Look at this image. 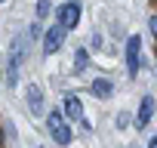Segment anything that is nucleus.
Returning a JSON list of instances; mask_svg holds the SVG:
<instances>
[{
  "label": "nucleus",
  "instance_id": "nucleus-1",
  "mask_svg": "<svg viewBox=\"0 0 157 148\" xmlns=\"http://www.w3.org/2000/svg\"><path fill=\"white\" fill-rule=\"evenodd\" d=\"M46 127H49V133H52V139H56L59 145H68V142H71V127L65 123L62 111H52V114L46 117Z\"/></svg>",
  "mask_w": 157,
  "mask_h": 148
},
{
  "label": "nucleus",
  "instance_id": "nucleus-2",
  "mask_svg": "<svg viewBox=\"0 0 157 148\" xmlns=\"http://www.w3.org/2000/svg\"><path fill=\"white\" fill-rule=\"evenodd\" d=\"M65 25H52L49 31H46V37H43V53L46 56H56L59 49H62V43H65Z\"/></svg>",
  "mask_w": 157,
  "mask_h": 148
},
{
  "label": "nucleus",
  "instance_id": "nucleus-3",
  "mask_svg": "<svg viewBox=\"0 0 157 148\" xmlns=\"http://www.w3.org/2000/svg\"><path fill=\"white\" fill-rule=\"evenodd\" d=\"M77 22H80V3H62L59 6V25H65L68 31L71 28H77Z\"/></svg>",
  "mask_w": 157,
  "mask_h": 148
},
{
  "label": "nucleus",
  "instance_id": "nucleus-4",
  "mask_svg": "<svg viewBox=\"0 0 157 148\" xmlns=\"http://www.w3.org/2000/svg\"><path fill=\"white\" fill-rule=\"evenodd\" d=\"M142 40L139 37H129L126 40V65H129V74H139V65H142Z\"/></svg>",
  "mask_w": 157,
  "mask_h": 148
},
{
  "label": "nucleus",
  "instance_id": "nucleus-5",
  "mask_svg": "<svg viewBox=\"0 0 157 148\" xmlns=\"http://www.w3.org/2000/svg\"><path fill=\"white\" fill-rule=\"evenodd\" d=\"M151 114H154V99H151V96H145V99H142V108H139V114H136V127H139V130H142V127H148Z\"/></svg>",
  "mask_w": 157,
  "mask_h": 148
},
{
  "label": "nucleus",
  "instance_id": "nucleus-6",
  "mask_svg": "<svg viewBox=\"0 0 157 148\" xmlns=\"http://www.w3.org/2000/svg\"><path fill=\"white\" fill-rule=\"evenodd\" d=\"M28 108H31L34 114H40V111H43V93H40V87H37V84H31V87H28Z\"/></svg>",
  "mask_w": 157,
  "mask_h": 148
},
{
  "label": "nucleus",
  "instance_id": "nucleus-7",
  "mask_svg": "<svg viewBox=\"0 0 157 148\" xmlns=\"http://www.w3.org/2000/svg\"><path fill=\"white\" fill-rule=\"evenodd\" d=\"M65 114H68L71 120H80V117H83V105H80L77 96H65Z\"/></svg>",
  "mask_w": 157,
  "mask_h": 148
},
{
  "label": "nucleus",
  "instance_id": "nucleus-8",
  "mask_svg": "<svg viewBox=\"0 0 157 148\" xmlns=\"http://www.w3.org/2000/svg\"><path fill=\"white\" fill-rule=\"evenodd\" d=\"M111 93H114L111 80H105V77H96V80H93V96H96V99H108Z\"/></svg>",
  "mask_w": 157,
  "mask_h": 148
},
{
  "label": "nucleus",
  "instance_id": "nucleus-9",
  "mask_svg": "<svg viewBox=\"0 0 157 148\" xmlns=\"http://www.w3.org/2000/svg\"><path fill=\"white\" fill-rule=\"evenodd\" d=\"M86 62H90V53H86V49H77V56H74V71L80 74V71L86 68Z\"/></svg>",
  "mask_w": 157,
  "mask_h": 148
},
{
  "label": "nucleus",
  "instance_id": "nucleus-10",
  "mask_svg": "<svg viewBox=\"0 0 157 148\" xmlns=\"http://www.w3.org/2000/svg\"><path fill=\"white\" fill-rule=\"evenodd\" d=\"M49 16V0H37V19H46Z\"/></svg>",
  "mask_w": 157,
  "mask_h": 148
},
{
  "label": "nucleus",
  "instance_id": "nucleus-11",
  "mask_svg": "<svg viewBox=\"0 0 157 148\" xmlns=\"http://www.w3.org/2000/svg\"><path fill=\"white\" fill-rule=\"evenodd\" d=\"M151 31H154V34H157V19H151Z\"/></svg>",
  "mask_w": 157,
  "mask_h": 148
},
{
  "label": "nucleus",
  "instance_id": "nucleus-12",
  "mask_svg": "<svg viewBox=\"0 0 157 148\" xmlns=\"http://www.w3.org/2000/svg\"><path fill=\"white\" fill-rule=\"evenodd\" d=\"M148 148H157V136H154V139H151V145H148Z\"/></svg>",
  "mask_w": 157,
  "mask_h": 148
}]
</instances>
